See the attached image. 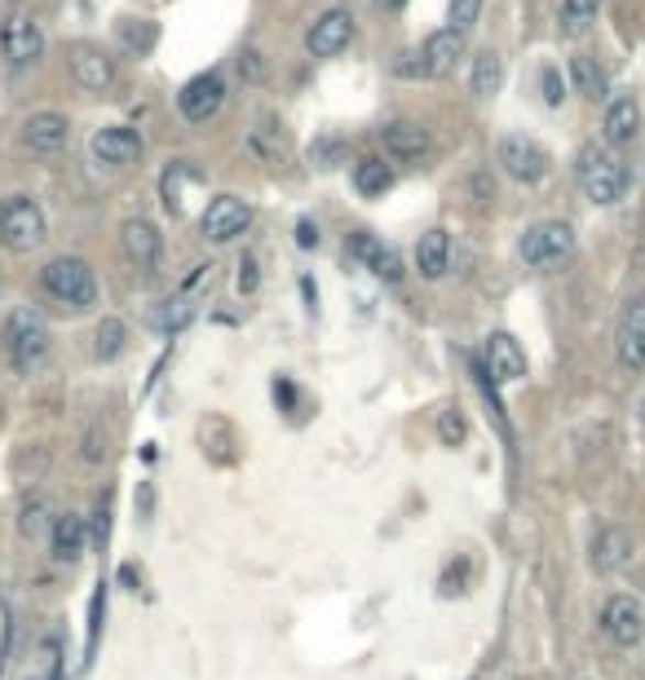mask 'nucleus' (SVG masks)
<instances>
[{"label": "nucleus", "mask_w": 645, "mask_h": 680, "mask_svg": "<svg viewBox=\"0 0 645 680\" xmlns=\"http://www.w3.org/2000/svg\"><path fill=\"white\" fill-rule=\"evenodd\" d=\"M579 186H583V195H588L592 204L605 208V204H619V199L627 195L632 168H627V160H623L614 146L592 142V146L579 151Z\"/></svg>", "instance_id": "obj_1"}, {"label": "nucleus", "mask_w": 645, "mask_h": 680, "mask_svg": "<svg viewBox=\"0 0 645 680\" xmlns=\"http://www.w3.org/2000/svg\"><path fill=\"white\" fill-rule=\"evenodd\" d=\"M50 340H54V331H50L45 314L14 309L10 322H6V359H10V368L19 376H32L45 363V354H50Z\"/></svg>", "instance_id": "obj_2"}, {"label": "nucleus", "mask_w": 645, "mask_h": 680, "mask_svg": "<svg viewBox=\"0 0 645 680\" xmlns=\"http://www.w3.org/2000/svg\"><path fill=\"white\" fill-rule=\"evenodd\" d=\"M50 234V221H45V208L32 199V195H6L0 199V248L10 252H32L41 248Z\"/></svg>", "instance_id": "obj_3"}, {"label": "nucleus", "mask_w": 645, "mask_h": 680, "mask_svg": "<svg viewBox=\"0 0 645 680\" xmlns=\"http://www.w3.org/2000/svg\"><path fill=\"white\" fill-rule=\"evenodd\" d=\"M41 283L54 300H63L67 309H89L98 305V278L89 270V261L80 256H54L45 270H41Z\"/></svg>", "instance_id": "obj_4"}, {"label": "nucleus", "mask_w": 645, "mask_h": 680, "mask_svg": "<svg viewBox=\"0 0 645 680\" xmlns=\"http://www.w3.org/2000/svg\"><path fill=\"white\" fill-rule=\"evenodd\" d=\"M575 256V226L570 221H535L522 234V261L531 270H557Z\"/></svg>", "instance_id": "obj_5"}, {"label": "nucleus", "mask_w": 645, "mask_h": 680, "mask_svg": "<svg viewBox=\"0 0 645 680\" xmlns=\"http://www.w3.org/2000/svg\"><path fill=\"white\" fill-rule=\"evenodd\" d=\"M495 164H500L513 182H522V186H539V182L548 177V151H544L535 138H526V133H509V138H500V146H495Z\"/></svg>", "instance_id": "obj_6"}, {"label": "nucleus", "mask_w": 645, "mask_h": 680, "mask_svg": "<svg viewBox=\"0 0 645 680\" xmlns=\"http://www.w3.org/2000/svg\"><path fill=\"white\" fill-rule=\"evenodd\" d=\"M601 632L619 649H636L645 640V605L636 596H627V592L605 596V605H601Z\"/></svg>", "instance_id": "obj_7"}, {"label": "nucleus", "mask_w": 645, "mask_h": 680, "mask_svg": "<svg viewBox=\"0 0 645 680\" xmlns=\"http://www.w3.org/2000/svg\"><path fill=\"white\" fill-rule=\"evenodd\" d=\"M248 226H252V204L239 199V195H212L208 208H204V217H199V230H204L208 243H230Z\"/></svg>", "instance_id": "obj_8"}, {"label": "nucleus", "mask_w": 645, "mask_h": 680, "mask_svg": "<svg viewBox=\"0 0 645 680\" xmlns=\"http://www.w3.org/2000/svg\"><path fill=\"white\" fill-rule=\"evenodd\" d=\"M614 354L623 372H645V292H636L623 305L619 336H614Z\"/></svg>", "instance_id": "obj_9"}, {"label": "nucleus", "mask_w": 645, "mask_h": 680, "mask_svg": "<svg viewBox=\"0 0 645 680\" xmlns=\"http://www.w3.org/2000/svg\"><path fill=\"white\" fill-rule=\"evenodd\" d=\"M0 50L14 67H28L41 58L45 50V36H41V23L28 14V10H10L6 14V28H0Z\"/></svg>", "instance_id": "obj_10"}, {"label": "nucleus", "mask_w": 645, "mask_h": 680, "mask_svg": "<svg viewBox=\"0 0 645 680\" xmlns=\"http://www.w3.org/2000/svg\"><path fill=\"white\" fill-rule=\"evenodd\" d=\"M482 372L495 381V385H513L526 376V350L517 346V336L509 331H491L487 346H482Z\"/></svg>", "instance_id": "obj_11"}, {"label": "nucleus", "mask_w": 645, "mask_h": 680, "mask_svg": "<svg viewBox=\"0 0 645 680\" xmlns=\"http://www.w3.org/2000/svg\"><path fill=\"white\" fill-rule=\"evenodd\" d=\"M221 102H226V80L217 72H204V76L186 80V89L177 94V107H182V116L190 124H208L221 111Z\"/></svg>", "instance_id": "obj_12"}, {"label": "nucleus", "mask_w": 645, "mask_h": 680, "mask_svg": "<svg viewBox=\"0 0 645 680\" xmlns=\"http://www.w3.org/2000/svg\"><path fill=\"white\" fill-rule=\"evenodd\" d=\"M94 160L98 164H111V168H129L142 160V133L129 129V124H107L94 133Z\"/></svg>", "instance_id": "obj_13"}, {"label": "nucleus", "mask_w": 645, "mask_h": 680, "mask_svg": "<svg viewBox=\"0 0 645 680\" xmlns=\"http://www.w3.org/2000/svg\"><path fill=\"white\" fill-rule=\"evenodd\" d=\"M354 36V19L350 10H328L322 19H314V28L305 32V50L314 58H337Z\"/></svg>", "instance_id": "obj_14"}, {"label": "nucleus", "mask_w": 645, "mask_h": 680, "mask_svg": "<svg viewBox=\"0 0 645 680\" xmlns=\"http://www.w3.org/2000/svg\"><path fill=\"white\" fill-rule=\"evenodd\" d=\"M460 58H464V32H456V28H442V32H429V41L420 45V63H425V80H438V76H451Z\"/></svg>", "instance_id": "obj_15"}, {"label": "nucleus", "mask_w": 645, "mask_h": 680, "mask_svg": "<svg viewBox=\"0 0 645 680\" xmlns=\"http://www.w3.org/2000/svg\"><path fill=\"white\" fill-rule=\"evenodd\" d=\"M350 256H359L381 283H403V256L394 252V248H385L381 239H372L368 230H359V234H350Z\"/></svg>", "instance_id": "obj_16"}, {"label": "nucleus", "mask_w": 645, "mask_h": 680, "mask_svg": "<svg viewBox=\"0 0 645 680\" xmlns=\"http://www.w3.org/2000/svg\"><path fill=\"white\" fill-rule=\"evenodd\" d=\"M632 557H636V544H632V535L623 526H605L592 539V570L597 574H619V570L632 566Z\"/></svg>", "instance_id": "obj_17"}, {"label": "nucleus", "mask_w": 645, "mask_h": 680, "mask_svg": "<svg viewBox=\"0 0 645 680\" xmlns=\"http://www.w3.org/2000/svg\"><path fill=\"white\" fill-rule=\"evenodd\" d=\"M636 133H641V102L636 98H614L610 107H605V120H601V142L605 146H614V151H623L627 142H636Z\"/></svg>", "instance_id": "obj_18"}, {"label": "nucleus", "mask_w": 645, "mask_h": 680, "mask_svg": "<svg viewBox=\"0 0 645 680\" xmlns=\"http://www.w3.org/2000/svg\"><path fill=\"white\" fill-rule=\"evenodd\" d=\"M67 138H72V120L58 116V111H36V116H28V124H23V142H28L32 151H41V155L63 151Z\"/></svg>", "instance_id": "obj_19"}, {"label": "nucleus", "mask_w": 645, "mask_h": 680, "mask_svg": "<svg viewBox=\"0 0 645 680\" xmlns=\"http://www.w3.org/2000/svg\"><path fill=\"white\" fill-rule=\"evenodd\" d=\"M381 146L398 164H420L429 155V133L420 124H385L381 129Z\"/></svg>", "instance_id": "obj_20"}, {"label": "nucleus", "mask_w": 645, "mask_h": 680, "mask_svg": "<svg viewBox=\"0 0 645 680\" xmlns=\"http://www.w3.org/2000/svg\"><path fill=\"white\" fill-rule=\"evenodd\" d=\"M85 544H89L85 517H76V513H63V517H54V526H50V552H54V561H63V566H76V561L85 557Z\"/></svg>", "instance_id": "obj_21"}, {"label": "nucleus", "mask_w": 645, "mask_h": 680, "mask_svg": "<svg viewBox=\"0 0 645 680\" xmlns=\"http://www.w3.org/2000/svg\"><path fill=\"white\" fill-rule=\"evenodd\" d=\"M124 256H129L138 270H155V261H160V230H155L146 217L124 221Z\"/></svg>", "instance_id": "obj_22"}, {"label": "nucleus", "mask_w": 645, "mask_h": 680, "mask_svg": "<svg viewBox=\"0 0 645 680\" xmlns=\"http://www.w3.org/2000/svg\"><path fill=\"white\" fill-rule=\"evenodd\" d=\"M72 72H76V80H80L85 89H94V94H102V89L116 85L111 58L98 54V50H89V45H76V50H72Z\"/></svg>", "instance_id": "obj_23"}, {"label": "nucleus", "mask_w": 645, "mask_h": 680, "mask_svg": "<svg viewBox=\"0 0 645 680\" xmlns=\"http://www.w3.org/2000/svg\"><path fill=\"white\" fill-rule=\"evenodd\" d=\"M416 270L420 278H442L451 270V234L447 230H425L416 243Z\"/></svg>", "instance_id": "obj_24"}, {"label": "nucleus", "mask_w": 645, "mask_h": 680, "mask_svg": "<svg viewBox=\"0 0 645 680\" xmlns=\"http://www.w3.org/2000/svg\"><path fill=\"white\" fill-rule=\"evenodd\" d=\"M566 76H570V85H575V94H579V98H588V102H605L610 80H605L601 63H597L592 54H575V58H570V67H566Z\"/></svg>", "instance_id": "obj_25"}, {"label": "nucleus", "mask_w": 645, "mask_h": 680, "mask_svg": "<svg viewBox=\"0 0 645 680\" xmlns=\"http://www.w3.org/2000/svg\"><path fill=\"white\" fill-rule=\"evenodd\" d=\"M190 182H204V177H199V168H190V160H173V164H168V173H164V182H160L164 208H168L173 217L186 208V186H190Z\"/></svg>", "instance_id": "obj_26"}, {"label": "nucleus", "mask_w": 645, "mask_h": 680, "mask_svg": "<svg viewBox=\"0 0 645 680\" xmlns=\"http://www.w3.org/2000/svg\"><path fill=\"white\" fill-rule=\"evenodd\" d=\"M500 85H504V58H500L495 50H482V54L473 58L469 89H473L478 98H495V94H500Z\"/></svg>", "instance_id": "obj_27"}, {"label": "nucleus", "mask_w": 645, "mask_h": 680, "mask_svg": "<svg viewBox=\"0 0 645 680\" xmlns=\"http://www.w3.org/2000/svg\"><path fill=\"white\" fill-rule=\"evenodd\" d=\"M354 186H359L363 199H381V195L394 186V168H390L381 155H368V160L354 164Z\"/></svg>", "instance_id": "obj_28"}, {"label": "nucleus", "mask_w": 645, "mask_h": 680, "mask_svg": "<svg viewBox=\"0 0 645 680\" xmlns=\"http://www.w3.org/2000/svg\"><path fill=\"white\" fill-rule=\"evenodd\" d=\"M63 671H67L63 640H58V636H45V640L36 645L32 667H28V676H23V680H63Z\"/></svg>", "instance_id": "obj_29"}, {"label": "nucleus", "mask_w": 645, "mask_h": 680, "mask_svg": "<svg viewBox=\"0 0 645 680\" xmlns=\"http://www.w3.org/2000/svg\"><path fill=\"white\" fill-rule=\"evenodd\" d=\"M597 14H601V0H561V10H557L561 36H570V41H575V36L592 32Z\"/></svg>", "instance_id": "obj_30"}, {"label": "nucleus", "mask_w": 645, "mask_h": 680, "mask_svg": "<svg viewBox=\"0 0 645 680\" xmlns=\"http://www.w3.org/2000/svg\"><path fill=\"white\" fill-rule=\"evenodd\" d=\"M94 354L102 359V363H111V359H120L124 354V322L120 318H102L98 322V331H94Z\"/></svg>", "instance_id": "obj_31"}, {"label": "nucleus", "mask_w": 645, "mask_h": 680, "mask_svg": "<svg viewBox=\"0 0 645 680\" xmlns=\"http://www.w3.org/2000/svg\"><path fill=\"white\" fill-rule=\"evenodd\" d=\"M120 36H124V45L138 50V54H146V50L155 45V28H151L146 19H124V23H120Z\"/></svg>", "instance_id": "obj_32"}, {"label": "nucleus", "mask_w": 645, "mask_h": 680, "mask_svg": "<svg viewBox=\"0 0 645 680\" xmlns=\"http://www.w3.org/2000/svg\"><path fill=\"white\" fill-rule=\"evenodd\" d=\"M438 438H442V447H460L469 438V425H464V416L456 407L438 412Z\"/></svg>", "instance_id": "obj_33"}, {"label": "nucleus", "mask_w": 645, "mask_h": 680, "mask_svg": "<svg viewBox=\"0 0 645 680\" xmlns=\"http://www.w3.org/2000/svg\"><path fill=\"white\" fill-rule=\"evenodd\" d=\"M478 14H482V0H451V6H447V23L456 32H469L478 23Z\"/></svg>", "instance_id": "obj_34"}, {"label": "nucleus", "mask_w": 645, "mask_h": 680, "mask_svg": "<svg viewBox=\"0 0 645 680\" xmlns=\"http://www.w3.org/2000/svg\"><path fill=\"white\" fill-rule=\"evenodd\" d=\"M10 649H14V614H10V605H6V601H0V676H6Z\"/></svg>", "instance_id": "obj_35"}, {"label": "nucleus", "mask_w": 645, "mask_h": 680, "mask_svg": "<svg viewBox=\"0 0 645 680\" xmlns=\"http://www.w3.org/2000/svg\"><path fill=\"white\" fill-rule=\"evenodd\" d=\"M45 500H32L28 508H23V522H19V530H23V539H36L41 530H45Z\"/></svg>", "instance_id": "obj_36"}, {"label": "nucleus", "mask_w": 645, "mask_h": 680, "mask_svg": "<svg viewBox=\"0 0 645 680\" xmlns=\"http://www.w3.org/2000/svg\"><path fill=\"white\" fill-rule=\"evenodd\" d=\"M539 89H544V102H548V107H561L566 85H561V72H557V67H544V72H539Z\"/></svg>", "instance_id": "obj_37"}, {"label": "nucleus", "mask_w": 645, "mask_h": 680, "mask_svg": "<svg viewBox=\"0 0 645 680\" xmlns=\"http://www.w3.org/2000/svg\"><path fill=\"white\" fill-rule=\"evenodd\" d=\"M256 283H261V274H256V256H252V252H243V261H239V292H243V296H252V292H256Z\"/></svg>", "instance_id": "obj_38"}, {"label": "nucleus", "mask_w": 645, "mask_h": 680, "mask_svg": "<svg viewBox=\"0 0 645 680\" xmlns=\"http://www.w3.org/2000/svg\"><path fill=\"white\" fill-rule=\"evenodd\" d=\"M464 574H469V561L460 557V566H451L447 570V579H442V596H456V592H464L460 583H464Z\"/></svg>", "instance_id": "obj_39"}, {"label": "nucleus", "mask_w": 645, "mask_h": 680, "mask_svg": "<svg viewBox=\"0 0 645 680\" xmlns=\"http://www.w3.org/2000/svg\"><path fill=\"white\" fill-rule=\"evenodd\" d=\"M296 248H305V252H309V248H318V226H314L309 217H300V221H296Z\"/></svg>", "instance_id": "obj_40"}, {"label": "nucleus", "mask_w": 645, "mask_h": 680, "mask_svg": "<svg viewBox=\"0 0 645 680\" xmlns=\"http://www.w3.org/2000/svg\"><path fill=\"white\" fill-rule=\"evenodd\" d=\"M381 10H398V6H407V0H376Z\"/></svg>", "instance_id": "obj_41"}]
</instances>
